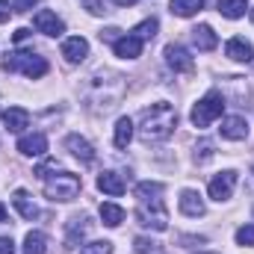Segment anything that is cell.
Instances as JSON below:
<instances>
[{
  "label": "cell",
  "mask_w": 254,
  "mask_h": 254,
  "mask_svg": "<svg viewBox=\"0 0 254 254\" xmlns=\"http://www.w3.org/2000/svg\"><path fill=\"white\" fill-rule=\"evenodd\" d=\"M252 175H254V166H252Z\"/></svg>",
  "instance_id": "cell-40"
},
{
  "label": "cell",
  "mask_w": 254,
  "mask_h": 254,
  "mask_svg": "<svg viewBox=\"0 0 254 254\" xmlns=\"http://www.w3.org/2000/svg\"><path fill=\"white\" fill-rule=\"evenodd\" d=\"M80 254H113V243L110 240H95V243H86Z\"/></svg>",
  "instance_id": "cell-28"
},
{
  "label": "cell",
  "mask_w": 254,
  "mask_h": 254,
  "mask_svg": "<svg viewBox=\"0 0 254 254\" xmlns=\"http://www.w3.org/2000/svg\"><path fill=\"white\" fill-rule=\"evenodd\" d=\"M33 27H36L39 33H45V36H54V39L65 33L63 18H60L57 12H51V9H39V12H36V18H33Z\"/></svg>",
  "instance_id": "cell-6"
},
{
  "label": "cell",
  "mask_w": 254,
  "mask_h": 254,
  "mask_svg": "<svg viewBox=\"0 0 254 254\" xmlns=\"http://www.w3.org/2000/svg\"><path fill=\"white\" fill-rule=\"evenodd\" d=\"M12 204H15V210H18L27 222H33V219L39 216V207H36L33 195H30L27 190H15V195H12Z\"/></svg>",
  "instance_id": "cell-16"
},
{
  "label": "cell",
  "mask_w": 254,
  "mask_h": 254,
  "mask_svg": "<svg viewBox=\"0 0 254 254\" xmlns=\"http://www.w3.org/2000/svg\"><path fill=\"white\" fill-rule=\"evenodd\" d=\"M0 254H15V243H12V237H0Z\"/></svg>",
  "instance_id": "cell-33"
},
{
  "label": "cell",
  "mask_w": 254,
  "mask_h": 254,
  "mask_svg": "<svg viewBox=\"0 0 254 254\" xmlns=\"http://www.w3.org/2000/svg\"><path fill=\"white\" fill-rule=\"evenodd\" d=\"M0 222H6V207L0 204Z\"/></svg>",
  "instance_id": "cell-38"
},
{
  "label": "cell",
  "mask_w": 254,
  "mask_h": 254,
  "mask_svg": "<svg viewBox=\"0 0 254 254\" xmlns=\"http://www.w3.org/2000/svg\"><path fill=\"white\" fill-rule=\"evenodd\" d=\"M166 63L172 65L175 71H184V74H190L192 68H195V60L190 57V51L184 48V45H166Z\"/></svg>",
  "instance_id": "cell-8"
},
{
  "label": "cell",
  "mask_w": 254,
  "mask_h": 254,
  "mask_svg": "<svg viewBox=\"0 0 254 254\" xmlns=\"http://www.w3.org/2000/svg\"><path fill=\"white\" fill-rule=\"evenodd\" d=\"M9 15H12V6H9L6 0H0V24H6V21H9Z\"/></svg>",
  "instance_id": "cell-36"
},
{
  "label": "cell",
  "mask_w": 254,
  "mask_h": 254,
  "mask_svg": "<svg viewBox=\"0 0 254 254\" xmlns=\"http://www.w3.org/2000/svg\"><path fill=\"white\" fill-rule=\"evenodd\" d=\"M0 104H3V98H0Z\"/></svg>",
  "instance_id": "cell-42"
},
{
  "label": "cell",
  "mask_w": 254,
  "mask_h": 254,
  "mask_svg": "<svg viewBox=\"0 0 254 254\" xmlns=\"http://www.w3.org/2000/svg\"><path fill=\"white\" fill-rule=\"evenodd\" d=\"M234 187H237V172H222V175H216L213 181H210V198L213 201H228L231 195H234Z\"/></svg>",
  "instance_id": "cell-7"
},
{
  "label": "cell",
  "mask_w": 254,
  "mask_h": 254,
  "mask_svg": "<svg viewBox=\"0 0 254 254\" xmlns=\"http://www.w3.org/2000/svg\"><path fill=\"white\" fill-rule=\"evenodd\" d=\"M225 54L231 57V60H237V63H252L254 60V48L246 42V39H231L228 45H225Z\"/></svg>",
  "instance_id": "cell-17"
},
{
  "label": "cell",
  "mask_w": 254,
  "mask_h": 254,
  "mask_svg": "<svg viewBox=\"0 0 254 254\" xmlns=\"http://www.w3.org/2000/svg\"><path fill=\"white\" fill-rule=\"evenodd\" d=\"M133 246H136V252H139V254L157 252V243H151V240H145V237H139V240H136V243H133Z\"/></svg>",
  "instance_id": "cell-31"
},
{
  "label": "cell",
  "mask_w": 254,
  "mask_h": 254,
  "mask_svg": "<svg viewBox=\"0 0 254 254\" xmlns=\"http://www.w3.org/2000/svg\"><path fill=\"white\" fill-rule=\"evenodd\" d=\"M86 9H89L92 15H101V12H104V0H86Z\"/></svg>",
  "instance_id": "cell-35"
},
{
  "label": "cell",
  "mask_w": 254,
  "mask_h": 254,
  "mask_svg": "<svg viewBox=\"0 0 254 254\" xmlns=\"http://www.w3.org/2000/svg\"><path fill=\"white\" fill-rule=\"evenodd\" d=\"M157 27H160V24H157V18H148V21H142L139 27H133V33H130V36H136L139 42H145V39H154V36H157Z\"/></svg>",
  "instance_id": "cell-27"
},
{
  "label": "cell",
  "mask_w": 254,
  "mask_h": 254,
  "mask_svg": "<svg viewBox=\"0 0 254 254\" xmlns=\"http://www.w3.org/2000/svg\"><path fill=\"white\" fill-rule=\"evenodd\" d=\"M237 243L240 246H254V225H243L237 231Z\"/></svg>",
  "instance_id": "cell-29"
},
{
  "label": "cell",
  "mask_w": 254,
  "mask_h": 254,
  "mask_svg": "<svg viewBox=\"0 0 254 254\" xmlns=\"http://www.w3.org/2000/svg\"><path fill=\"white\" fill-rule=\"evenodd\" d=\"M160 195H163V184H157V181H142V184L136 187V198H139V201L160 198Z\"/></svg>",
  "instance_id": "cell-26"
},
{
  "label": "cell",
  "mask_w": 254,
  "mask_h": 254,
  "mask_svg": "<svg viewBox=\"0 0 254 254\" xmlns=\"http://www.w3.org/2000/svg\"><path fill=\"white\" fill-rule=\"evenodd\" d=\"M207 254H216V252H207Z\"/></svg>",
  "instance_id": "cell-41"
},
{
  "label": "cell",
  "mask_w": 254,
  "mask_h": 254,
  "mask_svg": "<svg viewBox=\"0 0 254 254\" xmlns=\"http://www.w3.org/2000/svg\"><path fill=\"white\" fill-rule=\"evenodd\" d=\"M192 42H195V48L198 51H216V45H219V36L213 33V27L210 24H198L195 30H192Z\"/></svg>",
  "instance_id": "cell-13"
},
{
  "label": "cell",
  "mask_w": 254,
  "mask_h": 254,
  "mask_svg": "<svg viewBox=\"0 0 254 254\" xmlns=\"http://www.w3.org/2000/svg\"><path fill=\"white\" fill-rule=\"evenodd\" d=\"M24 254H48V237L42 231H30L24 237Z\"/></svg>",
  "instance_id": "cell-21"
},
{
  "label": "cell",
  "mask_w": 254,
  "mask_h": 254,
  "mask_svg": "<svg viewBox=\"0 0 254 254\" xmlns=\"http://www.w3.org/2000/svg\"><path fill=\"white\" fill-rule=\"evenodd\" d=\"M36 6V0H15L12 3V12H30Z\"/></svg>",
  "instance_id": "cell-32"
},
{
  "label": "cell",
  "mask_w": 254,
  "mask_h": 254,
  "mask_svg": "<svg viewBox=\"0 0 254 254\" xmlns=\"http://www.w3.org/2000/svg\"><path fill=\"white\" fill-rule=\"evenodd\" d=\"M252 21H254V9H252Z\"/></svg>",
  "instance_id": "cell-39"
},
{
  "label": "cell",
  "mask_w": 254,
  "mask_h": 254,
  "mask_svg": "<svg viewBox=\"0 0 254 254\" xmlns=\"http://www.w3.org/2000/svg\"><path fill=\"white\" fill-rule=\"evenodd\" d=\"M101 219H104L107 228H119V225L125 222V210H122L119 204L107 201V204H101Z\"/></svg>",
  "instance_id": "cell-22"
},
{
  "label": "cell",
  "mask_w": 254,
  "mask_h": 254,
  "mask_svg": "<svg viewBox=\"0 0 254 254\" xmlns=\"http://www.w3.org/2000/svg\"><path fill=\"white\" fill-rule=\"evenodd\" d=\"M27 39H30V30H27V27H18V30L12 33V42H15V45H21V42H27Z\"/></svg>",
  "instance_id": "cell-34"
},
{
  "label": "cell",
  "mask_w": 254,
  "mask_h": 254,
  "mask_svg": "<svg viewBox=\"0 0 254 254\" xmlns=\"http://www.w3.org/2000/svg\"><path fill=\"white\" fill-rule=\"evenodd\" d=\"M65 148H68L77 160H83V163H92V160H95V148H92V142H86V139L77 136V133L65 136Z\"/></svg>",
  "instance_id": "cell-12"
},
{
  "label": "cell",
  "mask_w": 254,
  "mask_h": 254,
  "mask_svg": "<svg viewBox=\"0 0 254 254\" xmlns=\"http://www.w3.org/2000/svg\"><path fill=\"white\" fill-rule=\"evenodd\" d=\"M222 113H225V98L219 95V92H207L195 107H192L190 119L195 127H210L216 119H222Z\"/></svg>",
  "instance_id": "cell-2"
},
{
  "label": "cell",
  "mask_w": 254,
  "mask_h": 254,
  "mask_svg": "<svg viewBox=\"0 0 254 254\" xmlns=\"http://www.w3.org/2000/svg\"><path fill=\"white\" fill-rule=\"evenodd\" d=\"M175 127H178V110L172 104L160 101V104H154L142 113L139 136H142V142H163L175 133Z\"/></svg>",
  "instance_id": "cell-1"
},
{
  "label": "cell",
  "mask_w": 254,
  "mask_h": 254,
  "mask_svg": "<svg viewBox=\"0 0 254 254\" xmlns=\"http://www.w3.org/2000/svg\"><path fill=\"white\" fill-rule=\"evenodd\" d=\"M246 9H249V0H219V12L225 15V18H243L246 15Z\"/></svg>",
  "instance_id": "cell-25"
},
{
  "label": "cell",
  "mask_w": 254,
  "mask_h": 254,
  "mask_svg": "<svg viewBox=\"0 0 254 254\" xmlns=\"http://www.w3.org/2000/svg\"><path fill=\"white\" fill-rule=\"evenodd\" d=\"M6 68H9V71H21V74H27V77L36 80V77H45V74H48V60L39 57V54L18 51V54H9Z\"/></svg>",
  "instance_id": "cell-5"
},
{
  "label": "cell",
  "mask_w": 254,
  "mask_h": 254,
  "mask_svg": "<svg viewBox=\"0 0 254 254\" xmlns=\"http://www.w3.org/2000/svg\"><path fill=\"white\" fill-rule=\"evenodd\" d=\"M113 51H116V57H122V60H136V57L142 54V42H139L136 36H122L119 42H113Z\"/></svg>",
  "instance_id": "cell-18"
},
{
  "label": "cell",
  "mask_w": 254,
  "mask_h": 254,
  "mask_svg": "<svg viewBox=\"0 0 254 254\" xmlns=\"http://www.w3.org/2000/svg\"><path fill=\"white\" fill-rule=\"evenodd\" d=\"M136 219H139V225H142V228H154V231H166V228H169V213H166L163 198H148V201H139Z\"/></svg>",
  "instance_id": "cell-4"
},
{
  "label": "cell",
  "mask_w": 254,
  "mask_h": 254,
  "mask_svg": "<svg viewBox=\"0 0 254 254\" xmlns=\"http://www.w3.org/2000/svg\"><path fill=\"white\" fill-rule=\"evenodd\" d=\"M219 130H222V136H225V139H231V142H240V139H246V136H249V125H246V119H243V116H231V119H225Z\"/></svg>",
  "instance_id": "cell-15"
},
{
  "label": "cell",
  "mask_w": 254,
  "mask_h": 254,
  "mask_svg": "<svg viewBox=\"0 0 254 254\" xmlns=\"http://www.w3.org/2000/svg\"><path fill=\"white\" fill-rule=\"evenodd\" d=\"M178 204H181V213H184V216H192V219L204 216V210H207V207H204V201H201V195H198L195 190H184Z\"/></svg>",
  "instance_id": "cell-14"
},
{
  "label": "cell",
  "mask_w": 254,
  "mask_h": 254,
  "mask_svg": "<svg viewBox=\"0 0 254 254\" xmlns=\"http://www.w3.org/2000/svg\"><path fill=\"white\" fill-rule=\"evenodd\" d=\"M98 190L104 192V195L119 198V195H125L127 184H125V178L116 175V172H101V175H98Z\"/></svg>",
  "instance_id": "cell-11"
},
{
  "label": "cell",
  "mask_w": 254,
  "mask_h": 254,
  "mask_svg": "<svg viewBox=\"0 0 254 254\" xmlns=\"http://www.w3.org/2000/svg\"><path fill=\"white\" fill-rule=\"evenodd\" d=\"M63 57L68 63H83L86 57H89V42L83 39V36H71V39H65L63 42Z\"/></svg>",
  "instance_id": "cell-10"
},
{
  "label": "cell",
  "mask_w": 254,
  "mask_h": 254,
  "mask_svg": "<svg viewBox=\"0 0 254 254\" xmlns=\"http://www.w3.org/2000/svg\"><path fill=\"white\" fill-rule=\"evenodd\" d=\"M18 151L24 157H42L48 151V136L45 133H27L18 139Z\"/></svg>",
  "instance_id": "cell-9"
},
{
  "label": "cell",
  "mask_w": 254,
  "mask_h": 254,
  "mask_svg": "<svg viewBox=\"0 0 254 254\" xmlns=\"http://www.w3.org/2000/svg\"><path fill=\"white\" fill-rule=\"evenodd\" d=\"M210 157H213V142H207V139H204V142L195 148V160H198V163H207Z\"/></svg>",
  "instance_id": "cell-30"
},
{
  "label": "cell",
  "mask_w": 254,
  "mask_h": 254,
  "mask_svg": "<svg viewBox=\"0 0 254 254\" xmlns=\"http://www.w3.org/2000/svg\"><path fill=\"white\" fill-rule=\"evenodd\" d=\"M116 3H119V6H133L136 0H116Z\"/></svg>",
  "instance_id": "cell-37"
},
{
  "label": "cell",
  "mask_w": 254,
  "mask_h": 254,
  "mask_svg": "<svg viewBox=\"0 0 254 254\" xmlns=\"http://www.w3.org/2000/svg\"><path fill=\"white\" fill-rule=\"evenodd\" d=\"M3 125L9 127L12 133H21L24 127H30V113H27L24 107H9V110L3 113Z\"/></svg>",
  "instance_id": "cell-19"
},
{
  "label": "cell",
  "mask_w": 254,
  "mask_h": 254,
  "mask_svg": "<svg viewBox=\"0 0 254 254\" xmlns=\"http://www.w3.org/2000/svg\"><path fill=\"white\" fill-rule=\"evenodd\" d=\"M169 9H172V15H178V18H192L195 12L204 9V0H172Z\"/></svg>",
  "instance_id": "cell-20"
},
{
  "label": "cell",
  "mask_w": 254,
  "mask_h": 254,
  "mask_svg": "<svg viewBox=\"0 0 254 254\" xmlns=\"http://www.w3.org/2000/svg\"><path fill=\"white\" fill-rule=\"evenodd\" d=\"M86 228H89L86 219H71V222L65 225V243H68V246H77V243L86 237Z\"/></svg>",
  "instance_id": "cell-24"
},
{
  "label": "cell",
  "mask_w": 254,
  "mask_h": 254,
  "mask_svg": "<svg viewBox=\"0 0 254 254\" xmlns=\"http://www.w3.org/2000/svg\"><path fill=\"white\" fill-rule=\"evenodd\" d=\"M130 139H133V122H130L127 116H122V119L116 122V136H113V142H116V148H127Z\"/></svg>",
  "instance_id": "cell-23"
},
{
  "label": "cell",
  "mask_w": 254,
  "mask_h": 254,
  "mask_svg": "<svg viewBox=\"0 0 254 254\" xmlns=\"http://www.w3.org/2000/svg\"><path fill=\"white\" fill-rule=\"evenodd\" d=\"M80 175H71V172H60V175H51L48 181H45V195L51 198V201H71V198H77V192H80Z\"/></svg>",
  "instance_id": "cell-3"
}]
</instances>
